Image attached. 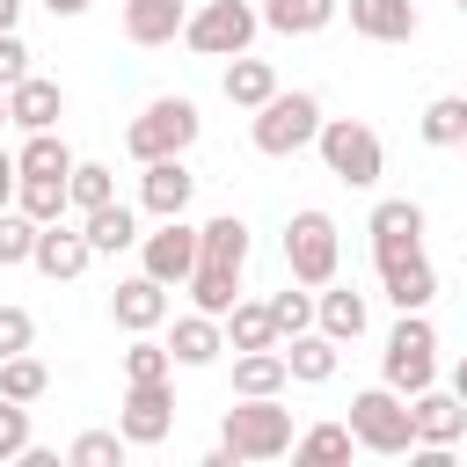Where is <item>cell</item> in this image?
<instances>
[{
  "label": "cell",
  "mask_w": 467,
  "mask_h": 467,
  "mask_svg": "<svg viewBox=\"0 0 467 467\" xmlns=\"http://www.w3.org/2000/svg\"><path fill=\"white\" fill-rule=\"evenodd\" d=\"M219 452L226 460H285L292 452V409L277 394H234L219 416Z\"/></svg>",
  "instance_id": "1"
},
{
  "label": "cell",
  "mask_w": 467,
  "mask_h": 467,
  "mask_svg": "<svg viewBox=\"0 0 467 467\" xmlns=\"http://www.w3.org/2000/svg\"><path fill=\"white\" fill-rule=\"evenodd\" d=\"M314 131H321V95H314V88H277L263 109H248V139H255V153H270V161L306 153Z\"/></svg>",
  "instance_id": "2"
},
{
  "label": "cell",
  "mask_w": 467,
  "mask_h": 467,
  "mask_svg": "<svg viewBox=\"0 0 467 467\" xmlns=\"http://www.w3.org/2000/svg\"><path fill=\"white\" fill-rule=\"evenodd\" d=\"M314 153H321V168H328L343 190H372V182L387 175V146H379V131H372L365 117H321Z\"/></svg>",
  "instance_id": "3"
},
{
  "label": "cell",
  "mask_w": 467,
  "mask_h": 467,
  "mask_svg": "<svg viewBox=\"0 0 467 467\" xmlns=\"http://www.w3.org/2000/svg\"><path fill=\"white\" fill-rule=\"evenodd\" d=\"M197 131H204V117H197L190 95H153V102L124 124V153H131V161H168V153H190Z\"/></svg>",
  "instance_id": "4"
},
{
  "label": "cell",
  "mask_w": 467,
  "mask_h": 467,
  "mask_svg": "<svg viewBox=\"0 0 467 467\" xmlns=\"http://www.w3.org/2000/svg\"><path fill=\"white\" fill-rule=\"evenodd\" d=\"M336 263H343V234H336V219H328L321 204H299V212L285 219V277L306 285V292H321V285L336 277Z\"/></svg>",
  "instance_id": "5"
},
{
  "label": "cell",
  "mask_w": 467,
  "mask_h": 467,
  "mask_svg": "<svg viewBox=\"0 0 467 467\" xmlns=\"http://www.w3.org/2000/svg\"><path fill=\"white\" fill-rule=\"evenodd\" d=\"M350 438H358V452H379V460H401L409 445H416V423H409V394H394L387 379L379 387H365V394H350Z\"/></svg>",
  "instance_id": "6"
},
{
  "label": "cell",
  "mask_w": 467,
  "mask_h": 467,
  "mask_svg": "<svg viewBox=\"0 0 467 467\" xmlns=\"http://www.w3.org/2000/svg\"><path fill=\"white\" fill-rule=\"evenodd\" d=\"M379 379H387L394 394H423V387L438 379V328H431V314H401V321L387 328Z\"/></svg>",
  "instance_id": "7"
},
{
  "label": "cell",
  "mask_w": 467,
  "mask_h": 467,
  "mask_svg": "<svg viewBox=\"0 0 467 467\" xmlns=\"http://www.w3.org/2000/svg\"><path fill=\"white\" fill-rule=\"evenodd\" d=\"M255 29H263V7H248V0H204V7H190L182 44L197 58H241L255 44Z\"/></svg>",
  "instance_id": "8"
},
{
  "label": "cell",
  "mask_w": 467,
  "mask_h": 467,
  "mask_svg": "<svg viewBox=\"0 0 467 467\" xmlns=\"http://www.w3.org/2000/svg\"><path fill=\"white\" fill-rule=\"evenodd\" d=\"M365 234H372V270L387 277L394 263L423 255V204L416 197H379L372 219H365Z\"/></svg>",
  "instance_id": "9"
},
{
  "label": "cell",
  "mask_w": 467,
  "mask_h": 467,
  "mask_svg": "<svg viewBox=\"0 0 467 467\" xmlns=\"http://www.w3.org/2000/svg\"><path fill=\"white\" fill-rule=\"evenodd\" d=\"M139 270L161 277L168 292H182V277L197 270V226L175 212V219H153V234H139Z\"/></svg>",
  "instance_id": "10"
},
{
  "label": "cell",
  "mask_w": 467,
  "mask_h": 467,
  "mask_svg": "<svg viewBox=\"0 0 467 467\" xmlns=\"http://www.w3.org/2000/svg\"><path fill=\"white\" fill-rule=\"evenodd\" d=\"M117 431H124V445H161L175 431V387L168 379H124Z\"/></svg>",
  "instance_id": "11"
},
{
  "label": "cell",
  "mask_w": 467,
  "mask_h": 467,
  "mask_svg": "<svg viewBox=\"0 0 467 467\" xmlns=\"http://www.w3.org/2000/svg\"><path fill=\"white\" fill-rule=\"evenodd\" d=\"M409 423H416V445H431V452H452L460 438H467V401L452 394V387H423V394H409ZM409 445V452H416Z\"/></svg>",
  "instance_id": "12"
},
{
  "label": "cell",
  "mask_w": 467,
  "mask_h": 467,
  "mask_svg": "<svg viewBox=\"0 0 467 467\" xmlns=\"http://www.w3.org/2000/svg\"><path fill=\"white\" fill-rule=\"evenodd\" d=\"M190 197H197V175H190L182 153L139 161V212H146V219H175V212H190Z\"/></svg>",
  "instance_id": "13"
},
{
  "label": "cell",
  "mask_w": 467,
  "mask_h": 467,
  "mask_svg": "<svg viewBox=\"0 0 467 467\" xmlns=\"http://www.w3.org/2000/svg\"><path fill=\"white\" fill-rule=\"evenodd\" d=\"M168 314H175V299H168V285L161 277H124L117 292H109V321L124 328V336H146V328H168Z\"/></svg>",
  "instance_id": "14"
},
{
  "label": "cell",
  "mask_w": 467,
  "mask_h": 467,
  "mask_svg": "<svg viewBox=\"0 0 467 467\" xmlns=\"http://www.w3.org/2000/svg\"><path fill=\"white\" fill-rule=\"evenodd\" d=\"M29 263H36L51 285H73V277L95 263V248H88V234H80V226H66V219H44V226H36V248H29Z\"/></svg>",
  "instance_id": "15"
},
{
  "label": "cell",
  "mask_w": 467,
  "mask_h": 467,
  "mask_svg": "<svg viewBox=\"0 0 467 467\" xmlns=\"http://www.w3.org/2000/svg\"><path fill=\"white\" fill-rule=\"evenodd\" d=\"M168 358L182 365V372H204V365H219V350H226V328H219V314H204V306H190V314H175L168 321Z\"/></svg>",
  "instance_id": "16"
},
{
  "label": "cell",
  "mask_w": 467,
  "mask_h": 467,
  "mask_svg": "<svg viewBox=\"0 0 467 467\" xmlns=\"http://www.w3.org/2000/svg\"><path fill=\"white\" fill-rule=\"evenodd\" d=\"M58 117H66V88H58V80L22 73V80L7 88V124H15V131H58Z\"/></svg>",
  "instance_id": "17"
},
{
  "label": "cell",
  "mask_w": 467,
  "mask_h": 467,
  "mask_svg": "<svg viewBox=\"0 0 467 467\" xmlns=\"http://www.w3.org/2000/svg\"><path fill=\"white\" fill-rule=\"evenodd\" d=\"M277 350H285L292 387H328V379H336V365H343V343H336V336H321V328H299V336H285Z\"/></svg>",
  "instance_id": "18"
},
{
  "label": "cell",
  "mask_w": 467,
  "mask_h": 467,
  "mask_svg": "<svg viewBox=\"0 0 467 467\" xmlns=\"http://www.w3.org/2000/svg\"><path fill=\"white\" fill-rule=\"evenodd\" d=\"M182 22H190V0H124V44H139V51L175 44Z\"/></svg>",
  "instance_id": "19"
},
{
  "label": "cell",
  "mask_w": 467,
  "mask_h": 467,
  "mask_svg": "<svg viewBox=\"0 0 467 467\" xmlns=\"http://www.w3.org/2000/svg\"><path fill=\"white\" fill-rule=\"evenodd\" d=\"M197 263L204 270H248V219L241 212H212L204 226H197Z\"/></svg>",
  "instance_id": "20"
},
{
  "label": "cell",
  "mask_w": 467,
  "mask_h": 467,
  "mask_svg": "<svg viewBox=\"0 0 467 467\" xmlns=\"http://www.w3.org/2000/svg\"><path fill=\"white\" fill-rule=\"evenodd\" d=\"M314 328L321 336H336V343H358L365 328H372V306H365V292H350V285H321L314 292Z\"/></svg>",
  "instance_id": "21"
},
{
  "label": "cell",
  "mask_w": 467,
  "mask_h": 467,
  "mask_svg": "<svg viewBox=\"0 0 467 467\" xmlns=\"http://www.w3.org/2000/svg\"><path fill=\"white\" fill-rule=\"evenodd\" d=\"M350 29L372 44H416L423 15H416V0H350Z\"/></svg>",
  "instance_id": "22"
},
{
  "label": "cell",
  "mask_w": 467,
  "mask_h": 467,
  "mask_svg": "<svg viewBox=\"0 0 467 467\" xmlns=\"http://www.w3.org/2000/svg\"><path fill=\"white\" fill-rule=\"evenodd\" d=\"M80 234H88L95 255H124V248H139V212H131L124 197H109V204L80 212Z\"/></svg>",
  "instance_id": "23"
},
{
  "label": "cell",
  "mask_w": 467,
  "mask_h": 467,
  "mask_svg": "<svg viewBox=\"0 0 467 467\" xmlns=\"http://www.w3.org/2000/svg\"><path fill=\"white\" fill-rule=\"evenodd\" d=\"M219 88H226V102H234V109H263V102L277 95V66H270V58H248V51H241V58H226Z\"/></svg>",
  "instance_id": "24"
},
{
  "label": "cell",
  "mask_w": 467,
  "mask_h": 467,
  "mask_svg": "<svg viewBox=\"0 0 467 467\" xmlns=\"http://www.w3.org/2000/svg\"><path fill=\"white\" fill-rule=\"evenodd\" d=\"M379 285H387L394 314H431V299H438V270H431V255H409V263H394Z\"/></svg>",
  "instance_id": "25"
},
{
  "label": "cell",
  "mask_w": 467,
  "mask_h": 467,
  "mask_svg": "<svg viewBox=\"0 0 467 467\" xmlns=\"http://www.w3.org/2000/svg\"><path fill=\"white\" fill-rule=\"evenodd\" d=\"M336 7L343 0H263V29H277V36H321L336 22Z\"/></svg>",
  "instance_id": "26"
},
{
  "label": "cell",
  "mask_w": 467,
  "mask_h": 467,
  "mask_svg": "<svg viewBox=\"0 0 467 467\" xmlns=\"http://www.w3.org/2000/svg\"><path fill=\"white\" fill-rule=\"evenodd\" d=\"M219 328H226V350H270V343H277V321H270L263 299H234V306L219 314Z\"/></svg>",
  "instance_id": "27"
},
{
  "label": "cell",
  "mask_w": 467,
  "mask_h": 467,
  "mask_svg": "<svg viewBox=\"0 0 467 467\" xmlns=\"http://www.w3.org/2000/svg\"><path fill=\"white\" fill-rule=\"evenodd\" d=\"M292 372H285V350H234V394H285Z\"/></svg>",
  "instance_id": "28"
},
{
  "label": "cell",
  "mask_w": 467,
  "mask_h": 467,
  "mask_svg": "<svg viewBox=\"0 0 467 467\" xmlns=\"http://www.w3.org/2000/svg\"><path fill=\"white\" fill-rule=\"evenodd\" d=\"M73 168V146L58 139V131H22V146H15V175H66Z\"/></svg>",
  "instance_id": "29"
},
{
  "label": "cell",
  "mask_w": 467,
  "mask_h": 467,
  "mask_svg": "<svg viewBox=\"0 0 467 467\" xmlns=\"http://www.w3.org/2000/svg\"><path fill=\"white\" fill-rule=\"evenodd\" d=\"M66 175H15V212H29L36 226L44 219H66Z\"/></svg>",
  "instance_id": "30"
},
{
  "label": "cell",
  "mask_w": 467,
  "mask_h": 467,
  "mask_svg": "<svg viewBox=\"0 0 467 467\" xmlns=\"http://www.w3.org/2000/svg\"><path fill=\"white\" fill-rule=\"evenodd\" d=\"M109 197H117V168L73 161V175H66V212H95V204H109Z\"/></svg>",
  "instance_id": "31"
},
{
  "label": "cell",
  "mask_w": 467,
  "mask_h": 467,
  "mask_svg": "<svg viewBox=\"0 0 467 467\" xmlns=\"http://www.w3.org/2000/svg\"><path fill=\"white\" fill-rule=\"evenodd\" d=\"M0 394H7V401H44V394H51V372H44V358H36V350H15V358H0Z\"/></svg>",
  "instance_id": "32"
},
{
  "label": "cell",
  "mask_w": 467,
  "mask_h": 467,
  "mask_svg": "<svg viewBox=\"0 0 467 467\" xmlns=\"http://www.w3.org/2000/svg\"><path fill=\"white\" fill-rule=\"evenodd\" d=\"M416 131H423V146H460V131H467V95H431L423 117H416Z\"/></svg>",
  "instance_id": "33"
},
{
  "label": "cell",
  "mask_w": 467,
  "mask_h": 467,
  "mask_svg": "<svg viewBox=\"0 0 467 467\" xmlns=\"http://www.w3.org/2000/svg\"><path fill=\"white\" fill-rule=\"evenodd\" d=\"M182 292H190V306H204V314H226V306L241 299V277H234V270H204V263H197V270L182 277Z\"/></svg>",
  "instance_id": "34"
},
{
  "label": "cell",
  "mask_w": 467,
  "mask_h": 467,
  "mask_svg": "<svg viewBox=\"0 0 467 467\" xmlns=\"http://www.w3.org/2000/svg\"><path fill=\"white\" fill-rule=\"evenodd\" d=\"M292 452L299 460H350L358 438H350V423H314V431H292Z\"/></svg>",
  "instance_id": "35"
},
{
  "label": "cell",
  "mask_w": 467,
  "mask_h": 467,
  "mask_svg": "<svg viewBox=\"0 0 467 467\" xmlns=\"http://www.w3.org/2000/svg\"><path fill=\"white\" fill-rule=\"evenodd\" d=\"M263 306H270V321H277V343L299 336V328H314V292H306V285H285V292H270Z\"/></svg>",
  "instance_id": "36"
},
{
  "label": "cell",
  "mask_w": 467,
  "mask_h": 467,
  "mask_svg": "<svg viewBox=\"0 0 467 467\" xmlns=\"http://www.w3.org/2000/svg\"><path fill=\"white\" fill-rule=\"evenodd\" d=\"M168 372H175V358H168V343L153 328L124 343V379H168Z\"/></svg>",
  "instance_id": "37"
},
{
  "label": "cell",
  "mask_w": 467,
  "mask_h": 467,
  "mask_svg": "<svg viewBox=\"0 0 467 467\" xmlns=\"http://www.w3.org/2000/svg\"><path fill=\"white\" fill-rule=\"evenodd\" d=\"M124 452H131V445H124V431H80V438L66 445V460H73V467H124Z\"/></svg>",
  "instance_id": "38"
},
{
  "label": "cell",
  "mask_w": 467,
  "mask_h": 467,
  "mask_svg": "<svg viewBox=\"0 0 467 467\" xmlns=\"http://www.w3.org/2000/svg\"><path fill=\"white\" fill-rule=\"evenodd\" d=\"M29 248H36V219L29 212H0V270H15V263H29Z\"/></svg>",
  "instance_id": "39"
},
{
  "label": "cell",
  "mask_w": 467,
  "mask_h": 467,
  "mask_svg": "<svg viewBox=\"0 0 467 467\" xmlns=\"http://www.w3.org/2000/svg\"><path fill=\"white\" fill-rule=\"evenodd\" d=\"M22 452H29V401L0 394V460H22Z\"/></svg>",
  "instance_id": "40"
},
{
  "label": "cell",
  "mask_w": 467,
  "mask_h": 467,
  "mask_svg": "<svg viewBox=\"0 0 467 467\" xmlns=\"http://www.w3.org/2000/svg\"><path fill=\"white\" fill-rule=\"evenodd\" d=\"M29 343H36V314L29 306H0V358H15Z\"/></svg>",
  "instance_id": "41"
},
{
  "label": "cell",
  "mask_w": 467,
  "mask_h": 467,
  "mask_svg": "<svg viewBox=\"0 0 467 467\" xmlns=\"http://www.w3.org/2000/svg\"><path fill=\"white\" fill-rule=\"evenodd\" d=\"M29 58H36V51H29V44H22V29H0V88H15V80H22V73H36V66H29Z\"/></svg>",
  "instance_id": "42"
},
{
  "label": "cell",
  "mask_w": 467,
  "mask_h": 467,
  "mask_svg": "<svg viewBox=\"0 0 467 467\" xmlns=\"http://www.w3.org/2000/svg\"><path fill=\"white\" fill-rule=\"evenodd\" d=\"M7 204H15V153L0 146V212H7Z\"/></svg>",
  "instance_id": "43"
},
{
  "label": "cell",
  "mask_w": 467,
  "mask_h": 467,
  "mask_svg": "<svg viewBox=\"0 0 467 467\" xmlns=\"http://www.w3.org/2000/svg\"><path fill=\"white\" fill-rule=\"evenodd\" d=\"M44 7H51V15H58V22H73V15H88V7H95V0H44Z\"/></svg>",
  "instance_id": "44"
},
{
  "label": "cell",
  "mask_w": 467,
  "mask_h": 467,
  "mask_svg": "<svg viewBox=\"0 0 467 467\" xmlns=\"http://www.w3.org/2000/svg\"><path fill=\"white\" fill-rule=\"evenodd\" d=\"M445 387H452V394L467 401V350H460V365H452V379H445Z\"/></svg>",
  "instance_id": "45"
},
{
  "label": "cell",
  "mask_w": 467,
  "mask_h": 467,
  "mask_svg": "<svg viewBox=\"0 0 467 467\" xmlns=\"http://www.w3.org/2000/svg\"><path fill=\"white\" fill-rule=\"evenodd\" d=\"M22 22V0H0V29H15Z\"/></svg>",
  "instance_id": "46"
},
{
  "label": "cell",
  "mask_w": 467,
  "mask_h": 467,
  "mask_svg": "<svg viewBox=\"0 0 467 467\" xmlns=\"http://www.w3.org/2000/svg\"><path fill=\"white\" fill-rule=\"evenodd\" d=\"M0 131H7V88H0Z\"/></svg>",
  "instance_id": "47"
},
{
  "label": "cell",
  "mask_w": 467,
  "mask_h": 467,
  "mask_svg": "<svg viewBox=\"0 0 467 467\" xmlns=\"http://www.w3.org/2000/svg\"><path fill=\"white\" fill-rule=\"evenodd\" d=\"M452 7H460V15H467V0H452Z\"/></svg>",
  "instance_id": "48"
},
{
  "label": "cell",
  "mask_w": 467,
  "mask_h": 467,
  "mask_svg": "<svg viewBox=\"0 0 467 467\" xmlns=\"http://www.w3.org/2000/svg\"><path fill=\"white\" fill-rule=\"evenodd\" d=\"M460 153H467V131H460Z\"/></svg>",
  "instance_id": "49"
}]
</instances>
